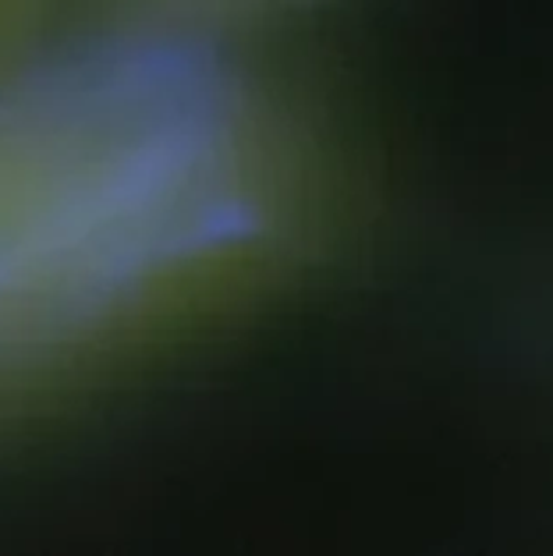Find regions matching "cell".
Masks as SVG:
<instances>
[{
    "label": "cell",
    "mask_w": 553,
    "mask_h": 556,
    "mask_svg": "<svg viewBox=\"0 0 553 556\" xmlns=\"http://www.w3.org/2000/svg\"><path fill=\"white\" fill-rule=\"evenodd\" d=\"M43 4L47 0H0V47H8L11 39L29 29Z\"/></svg>",
    "instance_id": "cell-3"
},
{
    "label": "cell",
    "mask_w": 553,
    "mask_h": 556,
    "mask_svg": "<svg viewBox=\"0 0 553 556\" xmlns=\"http://www.w3.org/2000/svg\"><path fill=\"white\" fill-rule=\"evenodd\" d=\"M202 39L135 29L0 92V383L249 302L334 238L327 131Z\"/></svg>",
    "instance_id": "cell-1"
},
{
    "label": "cell",
    "mask_w": 553,
    "mask_h": 556,
    "mask_svg": "<svg viewBox=\"0 0 553 556\" xmlns=\"http://www.w3.org/2000/svg\"><path fill=\"white\" fill-rule=\"evenodd\" d=\"M117 4L139 29L206 36L227 22L263 15V11L291 4V0H117Z\"/></svg>",
    "instance_id": "cell-2"
}]
</instances>
